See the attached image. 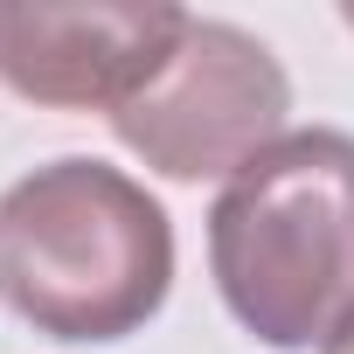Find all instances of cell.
Wrapping results in <instances>:
<instances>
[{"mask_svg":"<svg viewBox=\"0 0 354 354\" xmlns=\"http://www.w3.org/2000/svg\"><path fill=\"white\" fill-rule=\"evenodd\" d=\"M174 292V223L125 167L63 153L0 195V306L70 347H118Z\"/></svg>","mask_w":354,"mask_h":354,"instance_id":"obj_1","label":"cell"},{"mask_svg":"<svg viewBox=\"0 0 354 354\" xmlns=\"http://www.w3.org/2000/svg\"><path fill=\"white\" fill-rule=\"evenodd\" d=\"M209 271L230 319L271 354L354 326V132L299 125L209 202Z\"/></svg>","mask_w":354,"mask_h":354,"instance_id":"obj_2","label":"cell"},{"mask_svg":"<svg viewBox=\"0 0 354 354\" xmlns=\"http://www.w3.org/2000/svg\"><path fill=\"white\" fill-rule=\"evenodd\" d=\"M292 77L250 28L223 15H188L160 77L111 111V132L132 160L167 181H230L243 160L285 139Z\"/></svg>","mask_w":354,"mask_h":354,"instance_id":"obj_3","label":"cell"},{"mask_svg":"<svg viewBox=\"0 0 354 354\" xmlns=\"http://www.w3.org/2000/svg\"><path fill=\"white\" fill-rule=\"evenodd\" d=\"M188 28L167 0H0V84L49 111H118L132 104Z\"/></svg>","mask_w":354,"mask_h":354,"instance_id":"obj_4","label":"cell"},{"mask_svg":"<svg viewBox=\"0 0 354 354\" xmlns=\"http://www.w3.org/2000/svg\"><path fill=\"white\" fill-rule=\"evenodd\" d=\"M319 354H354V326H340V333H333V340H326Z\"/></svg>","mask_w":354,"mask_h":354,"instance_id":"obj_5","label":"cell"},{"mask_svg":"<svg viewBox=\"0 0 354 354\" xmlns=\"http://www.w3.org/2000/svg\"><path fill=\"white\" fill-rule=\"evenodd\" d=\"M340 21H347V28H354V0H347V8H340Z\"/></svg>","mask_w":354,"mask_h":354,"instance_id":"obj_6","label":"cell"}]
</instances>
